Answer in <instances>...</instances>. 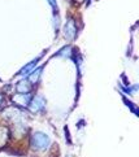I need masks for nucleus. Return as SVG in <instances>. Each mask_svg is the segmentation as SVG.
<instances>
[{"mask_svg": "<svg viewBox=\"0 0 139 157\" xmlns=\"http://www.w3.org/2000/svg\"><path fill=\"white\" fill-rule=\"evenodd\" d=\"M51 144V140H49V136L46 135L44 132L41 131H35L33 132L31 139H30V145L33 147V149L35 151H44L49 147Z\"/></svg>", "mask_w": 139, "mask_h": 157, "instance_id": "1", "label": "nucleus"}, {"mask_svg": "<svg viewBox=\"0 0 139 157\" xmlns=\"http://www.w3.org/2000/svg\"><path fill=\"white\" fill-rule=\"evenodd\" d=\"M30 100H31L30 92H27V94H20V92H17L16 95H13V96H12L13 104L17 105V106H21V108H27V106H29Z\"/></svg>", "mask_w": 139, "mask_h": 157, "instance_id": "2", "label": "nucleus"}, {"mask_svg": "<svg viewBox=\"0 0 139 157\" xmlns=\"http://www.w3.org/2000/svg\"><path fill=\"white\" fill-rule=\"evenodd\" d=\"M44 108H46V100H44L43 96L38 95V96H35V98H31L30 103H29V109L33 112V113L42 112Z\"/></svg>", "mask_w": 139, "mask_h": 157, "instance_id": "3", "label": "nucleus"}, {"mask_svg": "<svg viewBox=\"0 0 139 157\" xmlns=\"http://www.w3.org/2000/svg\"><path fill=\"white\" fill-rule=\"evenodd\" d=\"M64 35H65L66 39H69V40H71V39H74L77 36V26H75L74 20H69L65 24V26H64Z\"/></svg>", "mask_w": 139, "mask_h": 157, "instance_id": "4", "label": "nucleus"}, {"mask_svg": "<svg viewBox=\"0 0 139 157\" xmlns=\"http://www.w3.org/2000/svg\"><path fill=\"white\" fill-rule=\"evenodd\" d=\"M10 136V131L7 126H0V149L4 148L8 143V139Z\"/></svg>", "mask_w": 139, "mask_h": 157, "instance_id": "5", "label": "nucleus"}, {"mask_svg": "<svg viewBox=\"0 0 139 157\" xmlns=\"http://www.w3.org/2000/svg\"><path fill=\"white\" fill-rule=\"evenodd\" d=\"M16 90H17V92H20V94H27L31 91V83L27 79H22L16 85Z\"/></svg>", "mask_w": 139, "mask_h": 157, "instance_id": "6", "label": "nucleus"}, {"mask_svg": "<svg viewBox=\"0 0 139 157\" xmlns=\"http://www.w3.org/2000/svg\"><path fill=\"white\" fill-rule=\"evenodd\" d=\"M41 57H42V56H38L37 59H34L33 61H30V63L27 64L26 66H24V68H22V69H21L20 71H18V75H26L27 73H30V71L33 70V68H35V66H37V64L39 63Z\"/></svg>", "mask_w": 139, "mask_h": 157, "instance_id": "7", "label": "nucleus"}, {"mask_svg": "<svg viewBox=\"0 0 139 157\" xmlns=\"http://www.w3.org/2000/svg\"><path fill=\"white\" fill-rule=\"evenodd\" d=\"M42 70H43L42 66H41V68H37L35 70H31L30 74H27V75H29V77H27V81H29L31 85H37L38 81H39V78H41Z\"/></svg>", "mask_w": 139, "mask_h": 157, "instance_id": "8", "label": "nucleus"}, {"mask_svg": "<svg viewBox=\"0 0 139 157\" xmlns=\"http://www.w3.org/2000/svg\"><path fill=\"white\" fill-rule=\"evenodd\" d=\"M48 3H49V5L53 8V10H55V13H57V10H59V8H57V3H56V0H48Z\"/></svg>", "mask_w": 139, "mask_h": 157, "instance_id": "9", "label": "nucleus"}, {"mask_svg": "<svg viewBox=\"0 0 139 157\" xmlns=\"http://www.w3.org/2000/svg\"><path fill=\"white\" fill-rule=\"evenodd\" d=\"M3 101H4V96H3L2 94H0V108L3 106Z\"/></svg>", "mask_w": 139, "mask_h": 157, "instance_id": "10", "label": "nucleus"}, {"mask_svg": "<svg viewBox=\"0 0 139 157\" xmlns=\"http://www.w3.org/2000/svg\"><path fill=\"white\" fill-rule=\"evenodd\" d=\"M75 2H88V0H75Z\"/></svg>", "mask_w": 139, "mask_h": 157, "instance_id": "11", "label": "nucleus"}]
</instances>
